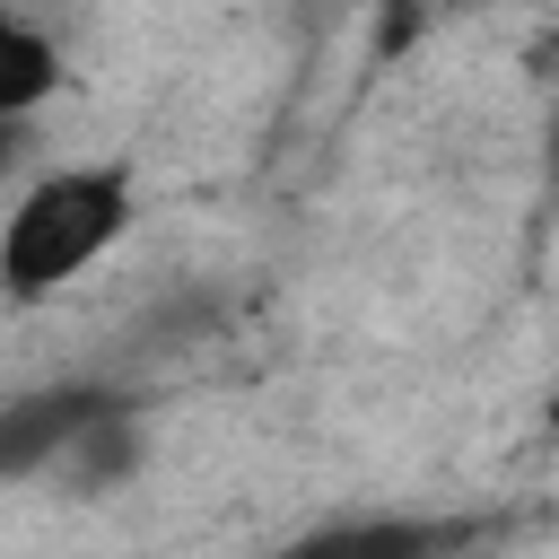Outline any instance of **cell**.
<instances>
[{"instance_id": "7a4b0ae2", "label": "cell", "mask_w": 559, "mask_h": 559, "mask_svg": "<svg viewBox=\"0 0 559 559\" xmlns=\"http://www.w3.org/2000/svg\"><path fill=\"white\" fill-rule=\"evenodd\" d=\"M131 411L140 402L122 384H96V376H61V384H35V393H9L0 402V480L70 472L87 454V437L131 419Z\"/></svg>"}, {"instance_id": "8992f818", "label": "cell", "mask_w": 559, "mask_h": 559, "mask_svg": "<svg viewBox=\"0 0 559 559\" xmlns=\"http://www.w3.org/2000/svg\"><path fill=\"white\" fill-rule=\"evenodd\" d=\"M542 175H550V192H559V114H550V148H542Z\"/></svg>"}, {"instance_id": "3957f363", "label": "cell", "mask_w": 559, "mask_h": 559, "mask_svg": "<svg viewBox=\"0 0 559 559\" xmlns=\"http://www.w3.org/2000/svg\"><path fill=\"white\" fill-rule=\"evenodd\" d=\"M472 542H480L472 515H341V524L280 542L271 559H454Z\"/></svg>"}, {"instance_id": "52a82bcc", "label": "cell", "mask_w": 559, "mask_h": 559, "mask_svg": "<svg viewBox=\"0 0 559 559\" xmlns=\"http://www.w3.org/2000/svg\"><path fill=\"white\" fill-rule=\"evenodd\" d=\"M445 9H498V0H445Z\"/></svg>"}, {"instance_id": "277c9868", "label": "cell", "mask_w": 559, "mask_h": 559, "mask_svg": "<svg viewBox=\"0 0 559 559\" xmlns=\"http://www.w3.org/2000/svg\"><path fill=\"white\" fill-rule=\"evenodd\" d=\"M52 87H61V44L17 9H0V122H26L35 105H52Z\"/></svg>"}, {"instance_id": "5b68a950", "label": "cell", "mask_w": 559, "mask_h": 559, "mask_svg": "<svg viewBox=\"0 0 559 559\" xmlns=\"http://www.w3.org/2000/svg\"><path fill=\"white\" fill-rule=\"evenodd\" d=\"M26 148H35V140H26V122H0V183L26 166Z\"/></svg>"}, {"instance_id": "6da1fadb", "label": "cell", "mask_w": 559, "mask_h": 559, "mask_svg": "<svg viewBox=\"0 0 559 559\" xmlns=\"http://www.w3.org/2000/svg\"><path fill=\"white\" fill-rule=\"evenodd\" d=\"M131 227V166H52L0 218V297L44 306L79 271H96Z\"/></svg>"}]
</instances>
